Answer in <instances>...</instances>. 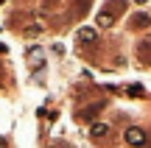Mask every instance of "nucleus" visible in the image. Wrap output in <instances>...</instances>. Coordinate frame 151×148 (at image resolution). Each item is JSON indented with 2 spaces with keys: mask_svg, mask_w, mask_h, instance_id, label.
I'll return each mask as SVG.
<instances>
[{
  "mask_svg": "<svg viewBox=\"0 0 151 148\" xmlns=\"http://www.w3.org/2000/svg\"><path fill=\"white\" fill-rule=\"evenodd\" d=\"M101 109H104V101H98V104H92V106H87V109L78 112V120H92V117H95Z\"/></svg>",
  "mask_w": 151,
  "mask_h": 148,
  "instance_id": "423d86ee",
  "label": "nucleus"
},
{
  "mask_svg": "<svg viewBox=\"0 0 151 148\" xmlns=\"http://www.w3.org/2000/svg\"><path fill=\"white\" fill-rule=\"evenodd\" d=\"M95 39H98L95 28H81V31H78V42H81V45H92Z\"/></svg>",
  "mask_w": 151,
  "mask_h": 148,
  "instance_id": "0eeeda50",
  "label": "nucleus"
},
{
  "mask_svg": "<svg viewBox=\"0 0 151 148\" xmlns=\"http://www.w3.org/2000/svg\"><path fill=\"white\" fill-rule=\"evenodd\" d=\"M137 3H146V0H137Z\"/></svg>",
  "mask_w": 151,
  "mask_h": 148,
  "instance_id": "9b49d317",
  "label": "nucleus"
},
{
  "mask_svg": "<svg viewBox=\"0 0 151 148\" xmlns=\"http://www.w3.org/2000/svg\"><path fill=\"white\" fill-rule=\"evenodd\" d=\"M148 25H151V17L146 14V11H137V14L129 20V28H132V31H140V28H148Z\"/></svg>",
  "mask_w": 151,
  "mask_h": 148,
  "instance_id": "f03ea898",
  "label": "nucleus"
},
{
  "mask_svg": "<svg viewBox=\"0 0 151 148\" xmlns=\"http://www.w3.org/2000/svg\"><path fill=\"white\" fill-rule=\"evenodd\" d=\"M90 137H92V140H106V137H109V123L95 120V123L90 126Z\"/></svg>",
  "mask_w": 151,
  "mask_h": 148,
  "instance_id": "7ed1b4c3",
  "label": "nucleus"
},
{
  "mask_svg": "<svg viewBox=\"0 0 151 148\" xmlns=\"http://www.w3.org/2000/svg\"><path fill=\"white\" fill-rule=\"evenodd\" d=\"M0 3H3V0H0Z\"/></svg>",
  "mask_w": 151,
  "mask_h": 148,
  "instance_id": "f8f14e48",
  "label": "nucleus"
},
{
  "mask_svg": "<svg viewBox=\"0 0 151 148\" xmlns=\"http://www.w3.org/2000/svg\"><path fill=\"white\" fill-rule=\"evenodd\" d=\"M56 3H59V0H42V6H45V9H50V6H56Z\"/></svg>",
  "mask_w": 151,
  "mask_h": 148,
  "instance_id": "9d476101",
  "label": "nucleus"
},
{
  "mask_svg": "<svg viewBox=\"0 0 151 148\" xmlns=\"http://www.w3.org/2000/svg\"><path fill=\"white\" fill-rule=\"evenodd\" d=\"M112 17H109V14H104V11H101V14H98V28H106V25H112Z\"/></svg>",
  "mask_w": 151,
  "mask_h": 148,
  "instance_id": "1a4fd4ad",
  "label": "nucleus"
},
{
  "mask_svg": "<svg viewBox=\"0 0 151 148\" xmlns=\"http://www.w3.org/2000/svg\"><path fill=\"white\" fill-rule=\"evenodd\" d=\"M123 140L129 145H146V132L137 129V126H129V129H126V134H123Z\"/></svg>",
  "mask_w": 151,
  "mask_h": 148,
  "instance_id": "f257e3e1",
  "label": "nucleus"
},
{
  "mask_svg": "<svg viewBox=\"0 0 151 148\" xmlns=\"http://www.w3.org/2000/svg\"><path fill=\"white\" fill-rule=\"evenodd\" d=\"M137 56H140L143 64H151V36H146L140 45H137Z\"/></svg>",
  "mask_w": 151,
  "mask_h": 148,
  "instance_id": "39448f33",
  "label": "nucleus"
},
{
  "mask_svg": "<svg viewBox=\"0 0 151 148\" xmlns=\"http://www.w3.org/2000/svg\"><path fill=\"white\" fill-rule=\"evenodd\" d=\"M42 64H45V53H42L39 48H31V50H28V67L42 70Z\"/></svg>",
  "mask_w": 151,
  "mask_h": 148,
  "instance_id": "20e7f679",
  "label": "nucleus"
},
{
  "mask_svg": "<svg viewBox=\"0 0 151 148\" xmlns=\"http://www.w3.org/2000/svg\"><path fill=\"white\" fill-rule=\"evenodd\" d=\"M90 3H92V0H73V6H76V14H87Z\"/></svg>",
  "mask_w": 151,
  "mask_h": 148,
  "instance_id": "6e6552de",
  "label": "nucleus"
}]
</instances>
